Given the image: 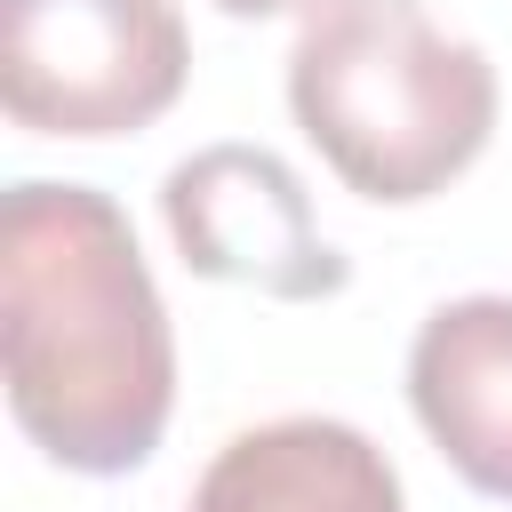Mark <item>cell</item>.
<instances>
[{"label": "cell", "mask_w": 512, "mask_h": 512, "mask_svg": "<svg viewBox=\"0 0 512 512\" xmlns=\"http://www.w3.org/2000/svg\"><path fill=\"white\" fill-rule=\"evenodd\" d=\"M0 368L32 448L136 472L176 408V328L112 192L24 176L0 200Z\"/></svg>", "instance_id": "cell-1"}, {"label": "cell", "mask_w": 512, "mask_h": 512, "mask_svg": "<svg viewBox=\"0 0 512 512\" xmlns=\"http://www.w3.org/2000/svg\"><path fill=\"white\" fill-rule=\"evenodd\" d=\"M288 112L360 200H432L496 128V64L424 0H312Z\"/></svg>", "instance_id": "cell-2"}, {"label": "cell", "mask_w": 512, "mask_h": 512, "mask_svg": "<svg viewBox=\"0 0 512 512\" xmlns=\"http://www.w3.org/2000/svg\"><path fill=\"white\" fill-rule=\"evenodd\" d=\"M192 72L176 0H0V104L32 136L152 128Z\"/></svg>", "instance_id": "cell-3"}, {"label": "cell", "mask_w": 512, "mask_h": 512, "mask_svg": "<svg viewBox=\"0 0 512 512\" xmlns=\"http://www.w3.org/2000/svg\"><path fill=\"white\" fill-rule=\"evenodd\" d=\"M160 216L184 248L192 272L280 296V304H320L352 280V264L328 248L296 168L264 144H200L192 160L168 168Z\"/></svg>", "instance_id": "cell-4"}, {"label": "cell", "mask_w": 512, "mask_h": 512, "mask_svg": "<svg viewBox=\"0 0 512 512\" xmlns=\"http://www.w3.org/2000/svg\"><path fill=\"white\" fill-rule=\"evenodd\" d=\"M408 400L432 448L512 504V296H456L408 344Z\"/></svg>", "instance_id": "cell-5"}, {"label": "cell", "mask_w": 512, "mask_h": 512, "mask_svg": "<svg viewBox=\"0 0 512 512\" xmlns=\"http://www.w3.org/2000/svg\"><path fill=\"white\" fill-rule=\"evenodd\" d=\"M184 512H400V472L360 424L272 416L208 456Z\"/></svg>", "instance_id": "cell-6"}, {"label": "cell", "mask_w": 512, "mask_h": 512, "mask_svg": "<svg viewBox=\"0 0 512 512\" xmlns=\"http://www.w3.org/2000/svg\"><path fill=\"white\" fill-rule=\"evenodd\" d=\"M224 16H280V8H304V0H216Z\"/></svg>", "instance_id": "cell-7"}]
</instances>
